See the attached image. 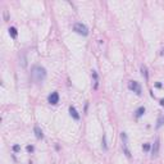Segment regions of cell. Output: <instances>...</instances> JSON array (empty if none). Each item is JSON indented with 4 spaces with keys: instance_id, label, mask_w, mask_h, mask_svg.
<instances>
[{
    "instance_id": "1",
    "label": "cell",
    "mask_w": 164,
    "mask_h": 164,
    "mask_svg": "<svg viewBox=\"0 0 164 164\" xmlns=\"http://www.w3.org/2000/svg\"><path fill=\"white\" fill-rule=\"evenodd\" d=\"M48 76V72L46 69L41 66H33L31 69V78L35 83H42Z\"/></svg>"
},
{
    "instance_id": "20",
    "label": "cell",
    "mask_w": 164,
    "mask_h": 164,
    "mask_svg": "<svg viewBox=\"0 0 164 164\" xmlns=\"http://www.w3.org/2000/svg\"><path fill=\"white\" fill-rule=\"evenodd\" d=\"M87 109H88V101H86V104H85V113L87 112Z\"/></svg>"
},
{
    "instance_id": "21",
    "label": "cell",
    "mask_w": 164,
    "mask_h": 164,
    "mask_svg": "<svg viewBox=\"0 0 164 164\" xmlns=\"http://www.w3.org/2000/svg\"><path fill=\"white\" fill-rule=\"evenodd\" d=\"M162 55H164V49H163V50H162Z\"/></svg>"
},
{
    "instance_id": "11",
    "label": "cell",
    "mask_w": 164,
    "mask_h": 164,
    "mask_svg": "<svg viewBox=\"0 0 164 164\" xmlns=\"http://www.w3.org/2000/svg\"><path fill=\"white\" fill-rule=\"evenodd\" d=\"M8 32H9V36L12 37V39H14V40L17 39V36H18V31H17L16 27H9Z\"/></svg>"
},
{
    "instance_id": "17",
    "label": "cell",
    "mask_w": 164,
    "mask_h": 164,
    "mask_svg": "<svg viewBox=\"0 0 164 164\" xmlns=\"http://www.w3.org/2000/svg\"><path fill=\"white\" fill-rule=\"evenodd\" d=\"M26 150H27V153H33L35 147H33V145H27V146H26Z\"/></svg>"
},
{
    "instance_id": "19",
    "label": "cell",
    "mask_w": 164,
    "mask_h": 164,
    "mask_svg": "<svg viewBox=\"0 0 164 164\" xmlns=\"http://www.w3.org/2000/svg\"><path fill=\"white\" fill-rule=\"evenodd\" d=\"M159 104H160V106H164V99H160V100H159Z\"/></svg>"
},
{
    "instance_id": "7",
    "label": "cell",
    "mask_w": 164,
    "mask_h": 164,
    "mask_svg": "<svg viewBox=\"0 0 164 164\" xmlns=\"http://www.w3.org/2000/svg\"><path fill=\"white\" fill-rule=\"evenodd\" d=\"M68 112H69V116L72 117L74 121H79L81 119V116H79V113L77 112V109L74 108L73 105H71L69 108H68Z\"/></svg>"
},
{
    "instance_id": "3",
    "label": "cell",
    "mask_w": 164,
    "mask_h": 164,
    "mask_svg": "<svg viewBox=\"0 0 164 164\" xmlns=\"http://www.w3.org/2000/svg\"><path fill=\"white\" fill-rule=\"evenodd\" d=\"M73 31H74L76 33H78V35H81V36H87V35H88L87 26L83 24V23H81V22H77V23L73 24Z\"/></svg>"
},
{
    "instance_id": "18",
    "label": "cell",
    "mask_w": 164,
    "mask_h": 164,
    "mask_svg": "<svg viewBox=\"0 0 164 164\" xmlns=\"http://www.w3.org/2000/svg\"><path fill=\"white\" fill-rule=\"evenodd\" d=\"M155 87H156V88H162V87H163V83H162V82H156V83H155Z\"/></svg>"
},
{
    "instance_id": "15",
    "label": "cell",
    "mask_w": 164,
    "mask_h": 164,
    "mask_svg": "<svg viewBox=\"0 0 164 164\" xmlns=\"http://www.w3.org/2000/svg\"><path fill=\"white\" fill-rule=\"evenodd\" d=\"M164 125V117H159L158 119V123H156V128H160Z\"/></svg>"
},
{
    "instance_id": "12",
    "label": "cell",
    "mask_w": 164,
    "mask_h": 164,
    "mask_svg": "<svg viewBox=\"0 0 164 164\" xmlns=\"http://www.w3.org/2000/svg\"><path fill=\"white\" fill-rule=\"evenodd\" d=\"M141 74L145 77V81H149V72H147V68L146 66H141Z\"/></svg>"
},
{
    "instance_id": "4",
    "label": "cell",
    "mask_w": 164,
    "mask_h": 164,
    "mask_svg": "<svg viewBox=\"0 0 164 164\" xmlns=\"http://www.w3.org/2000/svg\"><path fill=\"white\" fill-rule=\"evenodd\" d=\"M128 88L131 91H133L136 95H141L142 94V88H141V85L137 82V81H128Z\"/></svg>"
},
{
    "instance_id": "2",
    "label": "cell",
    "mask_w": 164,
    "mask_h": 164,
    "mask_svg": "<svg viewBox=\"0 0 164 164\" xmlns=\"http://www.w3.org/2000/svg\"><path fill=\"white\" fill-rule=\"evenodd\" d=\"M121 138H122V149H123V154L128 158V159H131V151H130V149H128V137H127V133L126 132H121Z\"/></svg>"
},
{
    "instance_id": "16",
    "label": "cell",
    "mask_w": 164,
    "mask_h": 164,
    "mask_svg": "<svg viewBox=\"0 0 164 164\" xmlns=\"http://www.w3.org/2000/svg\"><path fill=\"white\" fill-rule=\"evenodd\" d=\"M142 150L146 151V153H147V151H150V150H151V144H147V142L144 144V145H142Z\"/></svg>"
},
{
    "instance_id": "6",
    "label": "cell",
    "mask_w": 164,
    "mask_h": 164,
    "mask_svg": "<svg viewBox=\"0 0 164 164\" xmlns=\"http://www.w3.org/2000/svg\"><path fill=\"white\" fill-rule=\"evenodd\" d=\"M159 147H160V141L159 138H156L154 141V145L151 146V158H156L159 154Z\"/></svg>"
},
{
    "instance_id": "14",
    "label": "cell",
    "mask_w": 164,
    "mask_h": 164,
    "mask_svg": "<svg viewBox=\"0 0 164 164\" xmlns=\"http://www.w3.org/2000/svg\"><path fill=\"white\" fill-rule=\"evenodd\" d=\"M12 150H13V153H19L21 151V145L19 144H16V145H13V147H12Z\"/></svg>"
},
{
    "instance_id": "5",
    "label": "cell",
    "mask_w": 164,
    "mask_h": 164,
    "mask_svg": "<svg viewBox=\"0 0 164 164\" xmlns=\"http://www.w3.org/2000/svg\"><path fill=\"white\" fill-rule=\"evenodd\" d=\"M48 103L51 105H57L59 103V94L58 91H53L50 95L48 96Z\"/></svg>"
},
{
    "instance_id": "9",
    "label": "cell",
    "mask_w": 164,
    "mask_h": 164,
    "mask_svg": "<svg viewBox=\"0 0 164 164\" xmlns=\"http://www.w3.org/2000/svg\"><path fill=\"white\" fill-rule=\"evenodd\" d=\"M145 112H146L145 106H140V108H138V109L135 112V118H136V119H140V118L145 114Z\"/></svg>"
},
{
    "instance_id": "10",
    "label": "cell",
    "mask_w": 164,
    "mask_h": 164,
    "mask_svg": "<svg viewBox=\"0 0 164 164\" xmlns=\"http://www.w3.org/2000/svg\"><path fill=\"white\" fill-rule=\"evenodd\" d=\"M91 76L94 78V90H97V87H99V74H97L96 71H92Z\"/></svg>"
},
{
    "instance_id": "13",
    "label": "cell",
    "mask_w": 164,
    "mask_h": 164,
    "mask_svg": "<svg viewBox=\"0 0 164 164\" xmlns=\"http://www.w3.org/2000/svg\"><path fill=\"white\" fill-rule=\"evenodd\" d=\"M101 146H103V149H104V150H108V144H106V135H105V133L103 135V141H101Z\"/></svg>"
},
{
    "instance_id": "8",
    "label": "cell",
    "mask_w": 164,
    "mask_h": 164,
    "mask_svg": "<svg viewBox=\"0 0 164 164\" xmlns=\"http://www.w3.org/2000/svg\"><path fill=\"white\" fill-rule=\"evenodd\" d=\"M33 133H35L37 140H42V138H44V132H42V130L40 128L39 126H35V127H33Z\"/></svg>"
}]
</instances>
